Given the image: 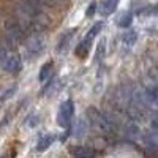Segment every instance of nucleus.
I'll list each match as a JSON object with an SVG mask.
<instances>
[{
	"label": "nucleus",
	"instance_id": "f8f14e48",
	"mask_svg": "<svg viewBox=\"0 0 158 158\" xmlns=\"http://www.w3.org/2000/svg\"><path fill=\"white\" fill-rule=\"evenodd\" d=\"M73 33H74V30H70L68 33H65V35L62 36L60 43H59V46H57V51H59V52H62V51H63L65 48L68 46V41H70V40L73 38Z\"/></svg>",
	"mask_w": 158,
	"mask_h": 158
},
{
	"label": "nucleus",
	"instance_id": "412c9836",
	"mask_svg": "<svg viewBox=\"0 0 158 158\" xmlns=\"http://www.w3.org/2000/svg\"><path fill=\"white\" fill-rule=\"evenodd\" d=\"M155 104L158 106V92H156V98H155Z\"/></svg>",
	"mask_w": 158,
	"mask_h": 158
},
{
	"label": "nucleus",
	"instance_id": "f257e3e1",
	"mask_svg": "<svg viewBox=\"0 0 158 158\" xmlns=\"http://www.w3.org/2000/svg\"><path fill=\"white\" fill-rule=\"evenodd\" d=\"M29 36V32L27 29L24 27V24L15 16V18H8L5 21V35H3V40L5 43L10 46V48H16L18 44L24 43Z\"/></svg>",
	"mask_w": 158,
	"mask_h": 158
},
{
	"label": "nucleus",
	"instance_id": "9b49d317",
	"mask_svg": "<svg viewBox=\"0 0 158 158\" xmlns=\"http://www.w3.org/2000/svg\"><path fill=\"white\" fill-rule=\"evenodd\" d=\"M51 71H52V62H48L41 67V71H40V81L44 82L46 79L51 76Z\"/></svg>",
	"mask_w": 158,
	"mask_h": 158
},
{
	"label": "nucleus",
	"instance_id": "f03ea898",
	"mask_svg": "<svg viewBox=\"0 0 158 158\" xmlns=\"http://www.w3.org/2000/svg\"><path fill=\"white\" fill-rule=\"evenodd\" d=\"M85 115H87V122L90 123V127L94 128L95 131H98L100 135H103V136H112V135H115V131H117L115 127L109 122V118L104 115L101 111H98L95 106L87 108Z\"/></svg>",
	"mask_w": 158,
	"mask_h": 158
},
{
	"label": "nucleus",
	"instance_id": "6e6552de",
	"mask_svg": "<svg viewBox=\"0 0 158 158\" xmlns=\"http://www.w3.org/2000/svg\"><path fill=\"white\" fill-rule=\"evenodd\" d=\"M115 6H117V0H104L100 11H101L103 16H109L115 11Z\"/></svg>",
	"mask_w": 158,
	"mask_h": 158
},
{
	"label": "nucleus",
	"instance_id": "dca6fc26",
	"mask_svg": "<svg viewBox=\"0 0 158 158\" xmlns=\"http://www.w3.org/2000/svg\"><path fill=\"white\" fill-rule=\"evenodd\" d=\"M101 27H103V22H97L94 27L90 29V32L87 33V38H89V40H94V38L98 35V32L101 30Z\"/></svg>",
	"mask_w": 158,
	"mask_h": 158
},
{
	"label": "nucleus",
	"instance_id": "1a4fd4ad",
	"mask_svg": "<svg viewBox=\"0 0 158 158\" xmlns=\"http://www.w3.org/2000/svg\"><path fill=\"white\" fill-rule=\"evenodd\" d=\"M138 40V32L136 30H127L122 36V41L127 44V46H133Z\"/></svg>",
	"mask_w": 158,
	"mask_h": 158
},
{
	"label": "nucleus",
	"instance_id": "39448f33",
	"mask_svg": "<svg viewBox=\"0 0 158 158\" xmlns=\"http://www.w3.org/2000/svg\"><path fill=\"white\" fill-rule=\"evenodd\" d=\"M2 68L6 73H10V74L19 73L21 68H22V59H21V56L18 54V52H15V51H8V54H6L3 63H2Z\"/></svg>",
	"mask_w": 158,
	"mask_h": 158
},
{
	"label": "nucleus",
	"instance_id": "ddd939ff",
	"mask_svg": "<svg viewBox=\"0 0 158 158\" xmlns=\"http://www.w3.org/2000/svg\"><path fill=\"white\" fill-rule=\"evenodd\" d=\"M52 141H54V138H52L51 135H48V136H44V138H41L40 139V142H38V150H44V149H48L51 144H52Z\"/></svg>",
	"mask_w": 158,
	"mask_h": 158
},
{
	"label": "nucleus",
	"instance_id": "0eeeda50",
	"mask_svg": "<svg viewBox=\"0 0 158 158\" xmlns=\"http://www.w3.org/2000/svg\"><path fill=\"white\" fill-rule=\"evenodd\" d=\"M90 43H92V40H89V38L85 36V40H82V41L77 44V48H76V56L81 57V59H84V57L87 56L89 49H90Z\"/></svg>",
	"mask_w": 158,
	"mask_h": 158
},
{
	"label": "nucleus",
	"instance_id": "a211bd4d",
	"mask_svg": "<svg viewBox=\"0 0 158 158\" xmlns=\"http://www.w3.org/2000/svg\"><path fill=\"white\" fill-rule=\"evenodd\" d=\"M6 54H8V51H6V48H5V46H2V44H0V67H2V63H3V60H5Z\"/></svg>",
	"mask_w": 158,
	"mask_h": 158
},
{
	"label": "nucleus",
	"instance_id": "aec40b11",
	"mask_svg": "<svg viewBox=\"0 0 158 158\" xmlns=\"http://www.w3.org/2000/svg\"><path fill=\"white\" fill-rule=\"evenodd\" d=\"M95 8H97V3H92V5H90V8H89V11H87V15H89V16H92V15H94V11H95Z\"/></svg>",
	"mask_w": 158,
	"mask_h": 158
},
{
	"label": "nucleus",
	"instance_id": "7ed1b4c3",
	"mask_svg": "<svg viewBox=\"0 0 158 158\" xmlns=\"http://www.w3.org/2000/svg\"><path fill=\"white\" fill-rule=\"evenodd\" d=\"M74 112V103L71 100H67L65 103L60 104L59 108V114H57V123L62 128H68L71 123V117Z\"/></svg>",
	"mask_w": 158,
	"mask_h": 158
},
{
	"label": "nucleus",
	"instance_id": "f3484780",
	"mask_svg": "<svg viewBox=\"0 0 158 158\" xmlns=\"http://www.w3.org/2000/svg\"><path fill=\"white\" fill-rule=\"evenodd\" d=\"M36 2L40 5H43V6H54L57 5L59 2H62V0H36Z\"/></svg>",
	"mask_w": 158,
	"mask_h": 158
},
{
	"label": "nucleus",
	"instance_id": "9d476101",
	"mask_svg": "<svg viewBox=\"0 0 158 158\" xmlns=\"http://www.w3.org/2000/svg\"><path fill=\"white\" fill-rule=\"evenodd\" d=\"M104 52H106V41L100 40V43L97 44V52H95V62H101L104 57Z\"/></svg>",
	"mask_w": 158,
	"mask_h": 158
},
{
	"label": "nucleus",
	"instance_id": "4468645a",
	"mask_svg": "<svg viewBox=\"0 0 158 158\" xmlns=\"http://www.w3.org/2000/svg\"><path fill=\"white\" fill-rule=\"evenodd\" d=\"M131 19H133V15L131 13H127V15H123V16H120V19H118V25L120 27H128V25L131 24Z\"/></svg>",
	"mask_w": 158,
	"mask_h": 158
},
{
	"label": "nucleus",
	"instance_id": "6ab92c4d",
	"mask_svg": "<svg viewBox=\"0 0 158 158\" xmlns=\"http://www.w3.org/2000/svg\"><path fill=\"white\" fill-rule=\"evenodd\" d=\"M150 125H152V128H153V130H156V131H158V114H155V115L152 117Z\"/></svg>",
	"mask_w": 158,
	"mask_h": 158
},
{
	"label": "nucleus",
	"instance_id": "20e7f679",
	"mask_svg": "<svg viewBox=\"0 0 158 158\" xmlns=\"http://www.w3.org/2000/svg\"><path fill=\"white\" fill-rule=\"evenodd\" d=\"M46 44V40L43 35L40 33H32L27 36V43H25V49H27V54L30 57H36L40 52L44 49Z\"/></svg>",
	"mask_w": 158,
	"mask_h": 158
},
{
	"label": "nucleus",
	"instance_id": "423d86ee",
	"mask_svg": "<svg viewBox=\"0 0 158 158\" xmlns=\"http://www.w3.org/2000/svg\"><path fill=\"white\" fill-rule=\"evenodd\" d=\"M71 153L74 155V156H77V158H90V156H95V150H92L90 147H87V146H77V147H74L73 150H71Z\"/></svg>",
	"mask_w": 158,
	"mask_h": 158
},
{
	"label": "nucleus",
	"instance_id": "2eb2a0df",
	"mask_svg": "<svg viewBox=\"0 0 158 158\" xmlns=\"http://www.w3.org/2000/svg\"><path fill=\"white\" fill-rule=\"evenodd\" d=\"M85 130H87V123L84 118H81V120L77 122V128H76V136L81 138L82 135H85Z\"/></svg>",
	"mask_w": 158,
	"mask_h": 158
}]
</instances>
